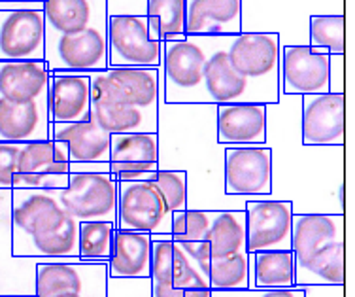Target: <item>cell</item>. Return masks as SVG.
<instances>
[{
	"label": "cell",
	"instance_id": "obj_1",
	"mask_svg": "<svg viewBox=\"0 0 355 297\" xmlns=\"http://www.w3.org/2000/svg\"><path fill=\"white\" fill-rule=\"evenodd\" d=\"M206 44L202 36L163 42L164 103L210 104L205 90Z\"/></svg>",
	"mask_w": 355,
	"mask_h": 297
},
{
	"label": "cell",
	"instance_id": "obj_2",
	"mask_svg": "<svg viewBox=\"0 0 355 297\" xmlns=\"http://www.w3.org/2000/svg\"><path fill=\"white\" fill-rule=\"evenodd\" d=\"M227 56L234 70L263 91L268 104L280 99V35L240 33L227 36Z\"/></svg>",
	"mask_w": 355,
	"mask_h": 297
},
{
	"label": "cell",
	"instance_id": "obj_3",
	"mask_svg": "<svg viewBox=\"0 0 355 297\" xmlns=\"http://www.w3.org/2000/svg\"><path fill=\"white\" fill-rule=\"evenodd\" d=\"M59 189H12L10 203V252L23 248L59 229L70 214L59 201Z\"/></svg>",
	"mask_w": 355,
	"mask_h": 297
},
{
	"label": "cell",
	"instance_id": "obj_4",
	"mask_svg": "<svg viewBox=\"0 0 355 297\" xmlns=\"http://www.w3.org/2000/svg\"><path fill=\"white\" fill-rule=\"evenodd\" d=\"M108 67L161 69L163 42L151 40L146 14H108Z\"/></svg>",
	"mask_w": 355,
	"mask_h": 297
},
{
	"label": "cell",
	"instance_id": "obj_5",
	"mask_svg": "<svg viewBox=\"0 0 355 297\" xmlns=\"http://www.w3.org/2000/svg\"><path fill=\"white\" fill-rule=\"evenodd\" d=\"M69 148L59 140L23 142L12 189H64L69 186Z\"/></svg>",
	"mask_w": 355,
	"mask_h": 297
},
{
	"label": "cell",
	"instance_id": "obj_6",
	"mask_svg": "<svg viewBox=\"0 0 355 297\" xmlns=\"http://www.w3.org/2000/svg\"><path fill=\"white\" fill-rule=\"evenodd\" d=\"M171 221L172 212L151 182H117V229L171 235Z\"/></svg>",
	"mask_w": 355,
	"mask_h": 297
},
{
	"label": "cell",
	"instance_id": "obj_7",
	"mask_svg": "<svg viewBox=\"0 0 355 297\" xmlns=\"http://www.w3.org/2000/svg\"><path fill=\"white\" fill-rule=\"evenodd\" d=\"M108 297V263L38 262L35 267V296Z\"/></svg>",
	"mask_w": 355,
	"mask_h": 297
},
{
	"label": "cell",
	"instance_id": "obj_8",
	"mask_svg": "<svg viewBox=\"0 0 355 297\" xmlns=\"http://www.w3.org/2000/svg\"><path fill=\"white\" fill-rule=\"evenodd\" d=\"M272 150L266 144L223 146V195H272Z\"/></svg>",
	"mask_w": 355,
	"mask_h": 297
},
{
	"label": "cell",
	"instance_id": "obj_9",
	"mask_svg": "<svg viewBox=\"0 0 355 297\" xmlns=\"http://www.w3.org/2000/svg\"><path fill=\"white\" fill-rule=\"evenodd\" d=\"M59 201L74 220L112 221L117 216V180L110 173H70Z\"/></svg>",
	"mask_w": 355,
	"mask_h": 297
},
{
	"label": "cell",
	"instance_id": "obj_10",
	"mask_svg": "<svg viewBox=\"0 0 355 297\" xmlns=\"http://www.w3.org/2000/svg\"><path fill=\"white\" fill-rule=\"evenodd\" d=\"M0 61H46L42 2L0 10Z\"/></svg>",
	"mask_w": 355,
	"mask_h": 297
},
{
	"label": "cell",
	"instance_id": "obj_11",
	"mask_svg": "<svg viewBox=\"0 0 355 297\" xmlns=\"http://www.w3.org/2000/svg\"><path fill=\"white\" fill-rule=\"evenodd\" d=\"M46 62L49 72H98L108 69L106 25L87 27L74 35L46 33Z\"/></svg>",
	"mask_w": 355,
	"mask_h": 297
},
{
	"label": "cell",
	"instance_id": "obj_12",
	"mask_svg": "<svg viewBox=\"0 0 355 297\" xmlns=\"http://www.w3.org/2000/svg\"><path fill=\"white\" fill-rule=\"evenodd\" d=\"M206 44L205 90L210 104L263 103L268 104L259 87L239 74L227 56V36H202Z\"/></svg>",
	"mask_w": 355,
	"mask_h": 297
},
{
	"label": "cell",
	"instance_id": "obj_13",
	"mask_svg": "<svg viewBox=\"0 0 355 297\" xmlns=\"http://www.w3.org/2000/svg\"><path fill=\"white\" fill-rule=\"evenodd\" d=\"M246 214V252L265 250H291V221L293 201L287 199H248Z\"/></svg>",
	"mask_w": 355,
	"mask_h": 297
},
{
	"label": "cell",
	"instance_id": "obj_14",
	"mask_svg": "<svg viewBox=\"0 0 355 297\" xmlns=\"http://www.w3.org/2000/svg\"><path fill=\"white\" fill-rule=\"evenodd\" d=\"M91 80V116L89 119L108 135L125 133H159V114L144 110L117 99L98 78L89 72Z\"/></svg>",
	"mask_w": 355,
	"mask_h": 297
},
{
	"label": "cell",
	"instance_id": "obj_15",
	"mask_svg": "<svg viewBox=\"0 0 355 297\" xmlns=\"http://www.w3.org/2000/svg\"><path fill=\"white\" fill-rule=\"evenodd\" d=\"M331 56L325 49L295 44L282 48V91L286 95H321L331 91L329 83Z\"/></svg>",
	"mask_w": 355,
	"mask_h": 297
},
{
	"label": "cell",
	"instance_id": "obj_16",
	"mask_svg": "<svg viewBox=\"0 0 355 297\" xmlns=\"http://www.w3.org/2000/svg\"><path fill=\"white\" fill-rule=\"evenodd\" d=\"M301 135L304 146H344L346 139V95L321 93L302 95Z\"/></svg>",
	"mask_w": 355,
	"mask_h": 297
},
{
	"label": "cell",
	"instance_id": "obj_17",
	"mask_svg": "<svg viewBox=\"0 0 355 297\" xmlns=\"http://www.w3.org/2000/svg\"><path fill=\"white\" fill-rule=\"evenodd\" d=\"M108 165L117 182L148 180L159 169V133L112 135Z\"/></svg>",
	"mask_w": 355,
	"mask_h": 297
},
{
	"label": "cell",
	"instance_id": "obj_18",
	"mask_svg": "<svg viewBox=\"0 0 355 297\" xmlns=\"http://www.w3.org/2000/svg\"><path fill=\"white\" fill-rule=\"evenodd\" d=\"M91 116V80L89 72L53 70L49 74V124L87 121Z\"/></svg>",
	"mask_w": 355,
	"mask_h": 297
},
{
	"label": "cell",
	"instance_id": "obj_19",
	"mask_svg": "<svg viewBox=\"0 0 355 297\" xmlns=\"http://www.w3.org/2000/svg\"><path fill=\"white\" fill-rule=\"evenodd\" d=\"M346 239V218L335 212H295L291 221V252L295 265L335 242Z\"/></svg>",
	"mask_w": 355,
	"mask_h": 297
},
{
	"label": "cell",
	"instance_id": "obj_20",
	"mask_svg": "<svg viewBox=\"0 0 355 297\" xmlns=\"http://www.w3.org/2000/svg\"><path fill=\"white\" fill-rule=\"evenodd\" d=\"M216 129L221 146L266 144V104H216Z\"/></svg>",
	"mask_w": 355,
	"mask_h": 297
},
{
	"label": "cell",
	"instance_id": "obj_21",
	"mask_svg": "<svg viewBox=\"0 0 355 297\" xmlns=\"http://www.w3.org/2000/svg\"><path fill=\"white\" fill-rule=\"evenodd\" d=\"M242 28V0H185V35L234 36Z\"/></svg>",
	"mask_w": 355,
	"mask_h": 297
},
{
	"label": "cell",
	"instance_id": "obj_22",
	"mask_svg": "<svg viewBox=\"0 0 355 297\" xmlns=\"http://www.w3.org/2000/svg\"><path fill=\"white\" fill-rule=\"evenodd\" d=\"M98 78L117 99L159 114V69L108 67L98 70Z\"/></svg>",
	"mask_w": 355,
	"mask_h": 297
},
{
	"label": "cell",
	"instance_id": "obj_23",
	"mask_svg": "<svg viewBox=\"0 0 355 297\" xmlns=\"http://www.w3.org/2000/svg\"><path fill=\"white\" fill-rule=\"evenodd\" d=\"M49 139L67 144L70 165H95L110 161L112 135L103 131L91 119L76 124H51Z\"/></svg>",
	"mask_w": 355,
	"mask_h": 297
},
{
	"label": "cell",
	"instance_id": "obj_24",
	"mask_svg": "<svg viewBox=\"0 0 355 297\" xmlns=\"http://www.w3.org/2000/svg\"><path fill=\"white\" fill-rule=\"evenodd\" d=\"M46 33L74 35L108 19V0H42Z\"/></svg>",
	"mask_w": 355,
	"mask_h": 297
},
{
	"label": "cell",
	"instance_id": "obj_25",
	"mask_svg": "<svg viewBox=\"0 0 355 297\" xmlns=\"http://www.w3.org/2000/svg\"><path fill=\"white\" fill-rule=\"evenodd\" d=\"M48 101L10 103L0 97V142H35L49 139Z\"/></svg>",
	"mask_w": 355,
	"mask_h": 297
},
{
	"label": "cell",
	"instance_id": "obj_26",
	"mask_svg": "<svg viewBox=\"0 0 355 297\" xmlns=\"http://www.w3.org/2000/svg\"><path fill=\"white\" fill-rule=\"evenodd\" d=\"M49 74L46 61H0V97L17 104L48 101Z\"/></svg>",
	"mask_w": 355,
	"mask_h": 297
},
{
	"label": "cell",
	"instance_id": "obj_27",
	"mask_svg": "<svg viewBox=\"0 0 355 297\" xmlns=\"http://www.w3.org/2000/svg\"><path fill=\"white\" fill-rule=\"evenodd\" d=\"M151 235L140 231H114L108 278H150Z\"/></svg>",
	"mask_w": 355,
	"mask_h": 297
},
{
	"label": "cell",
	"instance_id": "obj_28",
	"mask_svg": "<svg viewBox=\"0 0 355 297\" xmlns=\"http://www.w3.org/2000/svg\"><path fill=\"white\" fill-rule=\"evenodd\" d=\"M346 284V241L335 242L295 265V288L344 286Z\"/></svg>",
	"mask_w": 355,
	"mask_h": 297
},
{
	"label": "cell",
	"instance_id": "obj_29",
	"mask_svg": "<svg viewBox=\"0 0 355 297\" xmlns=\"http://www.w3.org/2000/svg\"><path fill=\"white\" fill-rule=\"evenodd\" d=\"M295 288V257L291 250H265L250 254V290Z\"/></svg>",
	"mask_w": 355,
	"mask_h": 297
},
{
	"label": "cell",
	"instance_id": "obj_30",
	"mask_svg": "<svg viewBox=\"0 0 355 297\" xmlns=\"http://www.w3.org/2000/svg\"><path fill=\"white\" fill-rule=\"evenodd\" d=\"M210 257H225L246 252V214L244 210H214L206 235Z\"/></svg>",
	"mask_w": 355,
	"mask_h": 297
},
{
	"label": "cell",
	"instance_id": "obj_31",
	"mask_svg": "<svg viewBox=\"0 0 355 297\" xmlns=\"http://www.w3.org/2000/svg\"><path fill=\"white\" fill-rule=\"evenodd\" d=\"M200 269L208 275L212 291L250 290V254H232L225 257H208L200 262Z\"/></svg>",
	"mask_w": 355,
	"mask_h": 297
},
{
	"label": "cell",
	"instance_id": "obj_32",
	"mask_svg": "<svg viewBox=\"0 0 355 297\" xmlns=\"http://www.w3.org/2000/svg\"><path fill=\"white\" fill-rule=\"evenodd\" d=\"M148 28L150 38L157 42L184 40L185 0H148Z\"/></svg>",
	"mask_w": 355,
	"mask_h": 297
},
{
	"label": "cell",
	"instance_id": "obj_33",
	"mask_svg": "<svg viewBox=\"0 0 355 297\" xmlns=\"http://www.w3.org/2000/svg\"><path fill=\"white\" fill-rule=\"evenodd\" d=\"M116 223L82 221L78 235V256L82 263H108Z\"/></svg>",
	"mask_w": 355,
	"mask_h": 297
},
{
	"label": "cell",
	"instance_id": "obj_34",
	"mask_svg": "<svg viewBox=\"0 0 355 297\" xmlns=\"http://www.w3.org/2000/svg\"><path fill=\"white\" fill-rule=\"evenodd\" d=\"M344 14H314L310 15V48L325 49L329 56H344Z\"/></svg>",
	"mask_w": 355,
	"mask_h": 297
},
{
	"label": "cell",
	"instance_id": "obj_35",
	"mask_svg": "<svg viewBox=\"0 0 355 297\" xmlns=\"http://www.w3.org/2000/svg\"><path fill=\"white\" fill-rule=\"evenodd\" d=\"M189 176L187 171L157 169L146 182H151L163 195L164 205L171 212H180L189 207Z\"/></svg>",
	"mask_w": 355,
	"mask_h": 297
},
{
	"label": "cell",
	"instance_id": "obj_36",
	"mask_svg": "<svg viewBox=\"0 0 355 297\" xmlns=\"http://www.w3.org/2000/svg\"><path fill=\"white\" fill-rule=\"evenodd\" d=\"M214 210L202 208H185L180 212H172L171 239L174 242H205L210 223H212Z\"/></svg>",
	"mask_w": 355,
	"mask_h": 297
},
{
	"label": "cell",
	"instance_id": "obj_37",
	"mask_svg": "<svg viewBox=\"0 0 355 297\" xmlns=\"http://www.w3.org/2000/svg\"><path fill=\"white\" fill-rule=\"evenodd\" d=\"M172 286L174 288H210L208 284V275L200 269L195 260H193L187 250L174 242V263H172Z\"/></svg>",
	"mask_w": 355,
	"mask_h": 297
},
{
	"label": "cell",
	"instance_id": "obj_38",
	"mask_svg": "<svg viewBox=\"0 0 355 297\" xmlns=\"http://www.w3.org/2000/svg\"><path fill=\"white\" fill-rule=\"evenodd\" d=\"M174 241L171 235H151L150 282L172 286Z\"/></svg>",
	"mask_w": 355,
	"mask_h": 297
},
{
	"label": "cell",
	"instance_id": "obj_39",
	"mask_svg": "<svg viewBox=\"0 0 355 297\" xmlns=\"http://www.w3.org/2000/svg\"><path fill=\"white\" fill-rule=\"evenodd\" d=\"M23 142H0V189H12Z\"/></svg>",
	"mask_w": 355,
	"mask_h": 297
},
{
	"label": "cell",
	"instance_id": "obj_40",
	"mask_svg": "<svg viewBox=\"0 0 355 297\" xmlns=\"http://www.w3.org/2000/svg\"><path fill=\"white\" fill-rule=\"evenodd\" d=\"M150 297H212L210 288H174L168 284L150 282Z\"/></svg>",
	"mask_w": 355,
	"mask_h": 297
},
{
	"label": "cell",
	"instance_id": "obj_41",
	"mask_svg": "<svg viewBox=\"0 0 355 297\" xmlns=\"http://www.w3.org/2000/svg\"><path fill=\"white\" fill-rule=\"evenodd\" d=\"M255 297H306V291H304V288H289V290H265V291H257V294H255Z\"/></svg>",
	"mask_w": 355,
	"mask_h": 297
},
{
	"label": "cell",
	"instance_id": "obj_42",
	"mask_svg": "<svg viewBox=\"0 0 355 297\" xmlns=\"http://www.w3.org/2000/svg\"><path fill=\"white\" fill-rule=\"evenodd\" d=\"M2 4H36L42 0H0Z\"/></svg>",
	"mask_w": 355,
	"mask_h": 297
},
{
	"label": "cell",
	"instance_id": "obj_43",
	"mask_svg": "<svg viewBox=\"0 0 355 297\" xmlns=\"http://www.w3.org/2000/svg\"><path fill=\"white\" fill-rule=\"evenodd\" d=\"M0 297H36L33 294H0Z\"/></svg>",
	"mask_w": 355,
	"mask_h": 297
},
{
	"label": "cell",
	"instance_id": "obj_44",
	"mask_svg": "<svg viewBox=\"0 0 355 297\" xmlns=\"http://www.w3.org/2000/svg\"><path fill=\"white\" fill-rule=\"evenodd\" d=\"M61 297H83V296H74V294H67V296H61Z\"/></svg>",
	"mask_w": 355,
	"mask_h": 297
},
{
	"label": "cell",
	"instance_id": "obj_45",
	"mask_svg": "<svg viewBox=\"0 0 355 297\" xmlns=\"http://www.w3.org/2000/svg\"><path fill=\"white\" fill-rule=\"evenodd\" d=\"M255 294H257V291H255ZM212 297H221V296H219V291H212Z\"/></svg>",
	"mask_w": 355,
	"mask_h": 297
}]
</instances>
